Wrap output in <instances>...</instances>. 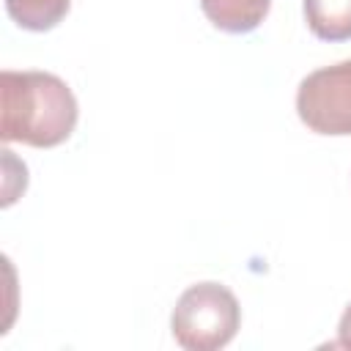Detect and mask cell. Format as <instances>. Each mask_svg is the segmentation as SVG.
I'll return each instance as SVG.
<instances>
[{
    "label": "cell",
    "mask_w": 351,
    "mask_h": 351,
    "mask_svg": "<svg viewBox=\"0 0 351 351\" xmlns=\"http://www.w3.org/2000/svg\"><path fill=\"white\" fill-rule=\"evenodd\" d=\"M71 8V0H5L8 16L30 33H47L58 27Z\"/></svg>",
    "instance_id": "cell-6"
},
{
    "label": "cell",
    "mask_w": 351,
    "mask_h": 351,
    "mask_svg": "<svg viewBox=\"0 0 351 351\" xmlns=\"http://www.w3.org/2000/svg\"><path fill=\"white\" fill-rule=\"evenodd\" d=\"M80 121V104L66 80L52 71L0 74V137L33 148L66 143Z\"/></svg>",
    "instance_id": "cell-1"
},
{
    "label": "cell",
    "mask_w": 351,
    "mask_h": 351,
    "mask_svg": "<svg viewBox=\"0 0 351 351\" xmlns=\"http://www.w3.org/2000/svg\"><path fill=\"white\" fill-rule=\"evenodd\" d=\"M296 115L315 134H351V58L315 69L299 82Z\"/></svg>",
    "instance_id": "cell-3"
},
{
    "label": "cell",
    "mask_w": 351,
    "mask_h": 351,
    "mask_svg": "<svg viewBox=\"0 0 351 351\" xmlns=\"http://www.w3.org/2000/svg\"><path fill=\"white\" fill-rule=\"evenodd\" d=\"M307 30L321 41L351 38V0H302Z\"/></svg>",
    "instance_id": "cell-5"
},
{
    "label": "cell",
    "mask_w": 351,
    "mask_h": 351,
    "mask_svg": "<svg viewBox=\"0 0 351 351\" xmlns=\"http://www.w3.org/2000/svg\"><path fill=\"white\" fill-rule=\"evenodd\" d=\"M332 348H351V302L346 304L340 321H337V337L329 343Z\"/></svg>",
    "instance_id": "cell-7"
},
{
    "label": "cell",
    "mask_w": 351,
    "mask_h": 351,
    "mask_svg": "<svg viewBox=\"0 0 351 351\" xmlns=\"http://www.w3.org/2000/svg\"><path fill=\"white\" fill-rule=\"evenodd\" d=\"M241 329V307L236 293L214 280L189 285L173 313V340L186 351H217L225 348Z\"/></svg>",
    "instance_id": "cell-2"
},
{
    "label": "cell",
    "mask_w": 351,
    "mask_h": 351,
    "mask_svg": "<svg viewBox=\"0 0 351 351\" xmlns=\"http://www.w3.org/2000/svg\"><path fill=\"white\" fill-rule=\"evenodd\" d=\"M271 0H200L206 19L230 36L252 33L269 14Z\"/></svg>",
    "instance_id": "cell-4"
}]
</instances>
